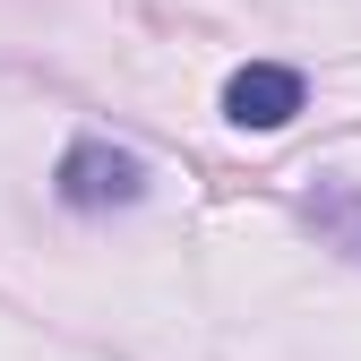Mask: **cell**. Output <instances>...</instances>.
<instances>
[{
    "instance_id": "1",
    "label": "cell",
    "mask_w": 361,
    "mask_h": 361,
    "mask_svg": "<svg viewBox=\"0 0 361 361\" xmlns=\"http://www.w3.org/2000/svg\"><path fill=\"white\" fill-rule=\"evenodd\" d=\"M52 180H61V198L78 215H104V207H138L147 198V164L129 147H112V138H69V155H61Z\"/></svg>"
},
{
    "instance_id": "2",
    "label": "cell",
    "mask_w": 361,
    "mask_h": 361,
    "mask_svg": "<svg viewBox=\"0 0 361 361\" xmlns=\"http://www.w3.org/2000/svg\"><path fill=\"white\" fill-rule=\"evenodd\" d=\"M301 104H310V78L293 61H250L224 78V121L233 129H284Z\"/></svg>"
},
{
    "instance_id": "3",
    "label": "cell",
    "mask_w": 361,
    "mask_h": 361,
    "mask_svg": "<svg viewBox=\"0 0 361 361\" xmlns=\"http://www.w3.org/2000/svg\"><path fill=\"white\" fill-rule=\"evenodd\" d=\"M310 224L361 267V190H319V198H310Z\"/></svg>"
}]
</instances>
